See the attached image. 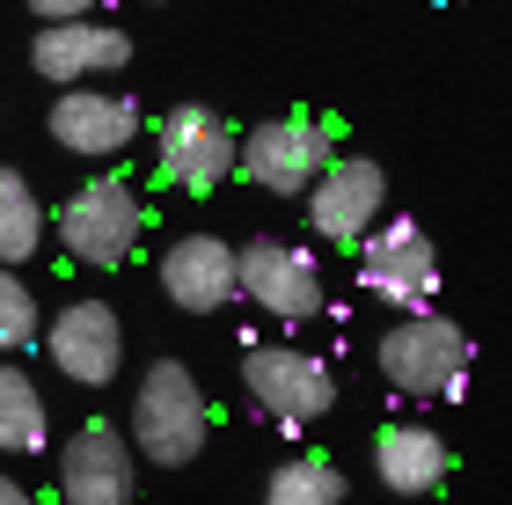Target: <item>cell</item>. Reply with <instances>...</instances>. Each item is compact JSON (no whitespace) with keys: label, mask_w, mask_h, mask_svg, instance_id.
I'll list each match as a JSON object with an SVG mask.
<instances>
[{"label":"cell","mask_w":512,"mask_h":505,"mask_svg":"<svg viewBox=\"0 0 512 505\" xmlns=\"http://www.w3.org/2000/svg\"><path fill=\"white\" fill-rule=\"evenodd\" d=\"M44 352H52V366L74 388H110L125 366V330L110 315V301H66L44 323Z\"/></svg>","instance_id":"obj_10"},{"label":"cell","mask_w":512,"mask_h":505,"mask_svg":"<svg viewBox=\"0 0 512 505\" xmlns=\"http://www.w3.org/2000/svg\"><path fill=\"white\" fill-rule=\"evenodd\" d=\"M242 264V301H256L264 315H278V323H308V315H322V271L308 249L293 242H249L235 249Z\"/></svg>","instance_id":"obj_12"},{"label":"cell","mask_w":512,"mask_h":505,"mask_svg":"<svg viewBox=\"0 0 512 505\" xmlns=\"http://www.w3.org/2000/svg\"><path fill=\"white\" fill-rule=\"evenodd\" d=\"M44 330V315H37V293L22 286V271L0 264V352H22Z\"/></svg>","instance_id":"obj_19"},{"label":"cell","mask_w":512,"mask_h":505,"mask_svg":"<svg viewBox=\"0 0 512 505\" xmlns=\"http://www.w3.org/2000/svg\"><path fill=\"white\" fill-rule=\"evenodd\" d=\"M469 330L447 323L432 308H403V323H388L374 344V366L395 396H417V403H439L469 381Z\"/></svg>","instance_id":"obj_1"},{"label":"cell","mask_w":512,"mask_h":505,"mask_svg":"<svg viewBox=\"0 0 512 505\" xmlns=\"http://www.w3.org/2000/svg\"><path fill=\"white\" fill-rule=\"evenodd\" d=\"M322 162H330V132H322V118H264L242 140V176L264 183L271 198H308V183L322 176Z\"/></svg>","instance_id":"obj_8"},{"label":"cell","mask_w":512,"mask_h":505,"mask_svg":"<svg viewBox=\"0 0 512 505\" xmlns=\"http://www.w3.org/2000/svg\"><path fill=\"white\" fill-rule=\"evenodd\" d=\"M139 227H147V213H139V191L125 176H88L74 198L59 205L52 235L66 242V257L88 264V271H118L132 249H139Z\"/></svg>","instance_id":"obj_3"},{"label":"cell","mask_w":512,"mask_h":505,"mask_svg":"<svg viewBox=\"0 0 512 505\" xmlns=\"http://www.w3.org/2000/svg\"><path fill=\"white\" fill-rule=\"evenodd\" d=\"M0 505H37V498H30V491H22V484H15V476H0Z\"/></svg>","instance_id":"obj_21"},{"label":"cell","mask_w":512,"mask_h":505,"mask_svg":"<svg viewBox=\"0 0 512 505\" xmlns=\"http://www.w3.org/2000/svg\"><path fill=\"white\" fill-rule=\"evenodd\" d=\"M37 22H74V15H96V0H22Z\"/></svg>","instance_id":"obj_20"},{"label":"cell","mask_w":512,"mask_h":505,"mask_svg":"<svg viewBox=\"0 0 512 505\" xmlns=\"http://www.w3.org/2000/svg\"><path fill=\"white\" fill-rule=\"evenodd\" d=\"M264 505H344V469L322 462V454H293V462L271 469Z\"/></svg>","instance_id":"obj_18"},{"label":"cell","mask_w":512,"mask_h":505,"mask_svg":"<svg viewBox=\"0 0 512 505\" xmlns=\"http://www.w3.org/2000/svg\"><path fill=\"white\" fill-rule=\"evenodd\" d=\"M374 469H381V484L395 498H425V491L447 484L454 454H447V440H439L432 425H381L374 432Z\"/></svg>","instance_id":"obj_15"},{"label":"cell","mask_w":512,"mask_h":505,"mask_svg":"<svg viewBox=\"0 0 512 505\" xmlns=\"http://www.w3.org/2000/svg\"><path fill=\"white\" fill-rule=\"evenodd\" d=\"M235 162H242L235 125H227L220 110H205V103H176L154 132V169L169 176L176 191H213V183L235 176Z\"/></svg>","instance_id":"obj_5"},{"label":"cell","mask_w":512,"mask_h":505,"mask_svg":"<svg viewBox=\"0 0 512 505\" xmlns=\"http://www.w3.org/2000/svg\"><path fill=\"white\" fill-rule=\"evenodd\" d=\"M359 286L395 308H432V293H439L432 235L417 220H374V235H359Z\"/></svg>","instance_id":"obj_6"},{"label":"cell","mask_w":512,"mask_h":505,"mask_svg":"<svg viewBox=\"0 0 512 505\" xmlns=\"http://www.w3.org/2000/svg\"><path fill=\"white\" fill-rule=\"evenodd\" d=\"M44 440H52L44 388L22 366H0V454H44Z\"/></svg>","instance_id":"obj_17"},{"label":"cell","mask_w":512,"mask_h":505,"mask_svg":"<svg viewBox=\"0 0 512 505\" xmlns=\"http://www.w3.org/2000/svg\"><path fill=\"white\" fill-rule=\"evenodd\" d=\"M139 462L118 425H81L59 447V505H132Z\"/></svg>","instance_id":"obj_11"},{"label":"cell","mask_w":512,"mask_h":505,"mask_svg":"<svg viewBox=\"0 0 512 505\" xmlns=\"http://www.w3.org/2000/svg\"><path fill=\"white\" fill-rule=\"evenodd\" d=\"M242 381L256 410H271L278 425H315L337 410V374L300 344H249L242 352Z\"/></svg>","instance_id":"obj_4"},{"label":"cell","mask_w":512,"mask_h":505,"mask_svg":"<svg viewBox=\"0 0 512 505\" xmlns=\"http://www.w3.org/2000/svg\"><path fill=\"white\" fill-rule=\"evenodd\" d=\"M52 140L81 162H103V154H125L139 140V103L132 96H110V88L81 81V88H59V103L44 110Z\"/></svg>","instance_id":"obj_13"},{"label":"cell","mask_w":512,"mask_h":505,"mask_svg":"<svg viewBox=\"0 0 512 505\" xmlns=\"http://www.w3.org/2000/svg\"><path fill=\"white\" fill-rule=\"evenodd\" d=\"M30 66L52 88H81V81H103L132 66V37L118 22H96V15H74V22H37L30 37Z\"/></svg>","instance_id":"obj_9"},{"label":"cell","mask_w":512,"mask_h":505,"mask_svg":"<svg viewBox=\"0 0 512 505\" xmlns=\"http://www.w3.org/2000/svg\"><path fill=\"white\" fill-rule=\"evenodd\" d=\"M161 293L183 315H220L227 301H242V264L220 235H183L161 249Z\"/></svg>","instance_id":"obj_14"},{"label":"cell","mask_w":512,"mask_h":505,"mask_svg":"<svg viewBox=\"0 0 512 505\" xmlns=\"http://www.w3.org/2000/svg\"><path fill=\"white\" fill-rule=\"evenodd\" d=\"M44 235H52V220H44V198L30 191V176L0 169V264L22 271L44 249Z\"/></svg>","instance_id":"obj_16"},{"label":"cell","mask_w":512,"mask_h":505,"mask_svg":"<svg viewBox=\"0 0 512 505\" xmlns=\"http://www.w3.org/2000/svg\"><path fill=\"white\" fill-rule=\"evenodd\" d=\"M125 440L139 447V462H154V469L198 462V447H205V396H198V374L183 359H154L147 374H139Z\"/></svg>","instance_id":"obj_2"},{"label":"cell","mask_w":512,"mask_h":505,"mask_svg":"<svg viewBox=\"0 0 512 505\" xmlns=\"http://www.w3.org/2000/svg\"><path fill=\"white\" fill-rule=\"evenodd\" d=\"M381 205H388V176H381V162H366V154H330L322 176L308 183V227L322 242L359 249V235H374Z\"/></svg>","instance_id":"obj_7"}]
</instances>
